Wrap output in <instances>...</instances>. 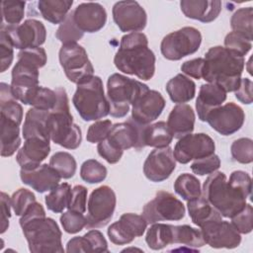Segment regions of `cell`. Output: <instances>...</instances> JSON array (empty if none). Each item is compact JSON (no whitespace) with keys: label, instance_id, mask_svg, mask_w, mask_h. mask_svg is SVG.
<instances>
[{"label":"cell","instance_id":"21","mask_svg":"<svg viewBox=\"0 0 253 253\" xmlns=\"http://www.w3.org/2000/svg\"><path fill=\"white\" fill-rule=\"evenodd\" d=\"M73 19L81 32L92 34L104 28L107 22V12L100 3H81L73 10Z\"/></svg>","mask_w":253,"mask_h":253},{"label":"cell","instance_id":"12","mask_svg":"<svg viewBox=\"0 0 253 253\" xmlns=\"http://www.w3.org/2000/svg\"><path fill=\"white\" fill-rule=\"evenodd\" d=\"M185 213L183 203L166 191H158L142 210V215L149 224L165 220H181Z\"/></svg>","mask_w":253,"mask_h":253},{"label":"cell","instance_id":"15","mask_svg":"<svg viewBox=\"0 0 253 253\" xmlns=\"http://www.w3.org/2000/svg\"><path fill=\"white\" fill-rule=\"evenodd\" d=\"M200 228L206 244L211 248L233 249L241 243V235L237 229L222 218L211 220Z\"/></svg>","mask_w":253,"mask_h":253},{"label":"cell","instance_id":"18","mask_svg":"<svg viewBox=\"0 0 253 253\" xmlns=\"http://www.w3.org/2000/svg\"><path fill=\"white\" fill-rule=\"evenodd\" d=\"M147 224L143 215L126 212L109 226L107 233L111 242L116 245H125L132 242L135 237L142 236Z\"/></svg>","mask_w":253,"mask_h":253},{"label":"cell","instance_id":"50","mask_svg":"<svg viewBox=\"0 0 253 253\" xmlns=\"http://www.w3.org/2000/svg\"><path fill=\"white\" fill-rule=\"evenodd\" d=\"M220 167V159L216 154H211L197 160L191 164V170L199 176L210 175L215 172Z\"/></svg>","mask_w":253,"mask_h":253},{"label":"cell","instance_id":"13","mask_svg":"<svg viewBox=\"0 0 253 253\" xmlns=\"http://www.w3.org/2000/svg\"><path fill=\"white\" fill-rule=\"evenodd\" d=\"M215 144L213 139L207 133H189L179 138L176 143L173 155L176 161L187 164L192 160H197L214 153Z\"/></svg>","mask_w":253,"mask_h":253},{"label":"cell","instance_id":"37","mask_svg":"<svg viewBox=\"0 0 253 253\" xmlns=\"http://www.w3.org/2000/svg\"><path fill=\"white\" fill-rule=\"evenodd\" d=\"M71 187L68 183H61L47 194L44 198V202L47 210L54 213L62 212L63 210L67 209L70 197H71Z\"/></svg>","mask_w":253,"mask_h":253},{"label":"cell","instance_id":"25","mask_svg":"<svg viewBox=\"0 0 253 253\" xmlns=\"http://www.w3.org/2000/svg\"><path fill=\"white\" fill-rule=\"evenodd\" d=\"M180 7L187 18L202 23H211L218 17L221 2L218 0H182Z\"/></svg>","mask_w":253,"mask_h":253},{"label":"cell","instance_id":"8","mask_svg":"<svg viewBox=\"0 0 253 253\" xmlns=\"http://www.w3.org/2000/svg\"><path fill=\"white\" fill-rule=\"evenodd\" d=\"M148 90V86L138 80L119 73L112 74L107 81L110 115L113 118H124L128 113L130 105Z\"/></svg>","mask_w":253,"mask_h":253},{"label":"cell","instance_id":"4","mask_svg":"<svg viewBox=\"0 0 253 253\" xmlns=\"http://www.w3.org/2000/svg\"><path fill=\"white\" fill-rule=\"evenodd\" d=\"M47 61L44 48L23 49L18 53V60L12 69L11 89L14 97L25 105L39 85V69Z\"/></svg>","mask_w":253,"mask_h":253},{"label":"cell","instance_id":"31","mask_svg":"<svg viewBox=\"0 0 253 253\" xmlns=\"http://www.w3.org/2000/svg\"><path fill=\"white\" fill-rule=\"evenodd\" d=\"M1 126V156L9 157L12 156L21 145L20 137V124L0 117Z\"/></svg>","mask_w":253,"mask_h":253},{"label":"cell","instance_id":"9","mask_svg":"<svg viewBox=\"0 0 253 253\" xmlns=\"http://www.w3.org/2000/svg\"><path fill=\"white\" fill-rule=\"evenodd\" d=\"M58 58L67 79L72 83H82L94 75V67L85 48L77 42L62 44Z\"/></svg>","mask_w":253,"mask_h":253},{"label":"cell","instance_id":"1","mask_svg":"<svg viewBox=\"0 0 253 253\" xmlns=\"http://www.w3.org/2000/svg\"><path fill=\"white\" fill-rule=\"evenodd\" d=\"M19 222L31 252H64L59 226L53 218L45 216L42 204L37 201L33 203L21 215Z\"/></svg>","mask_w":253,"mask_h":253},{"label":"cell","instance_id":"52","mask_svg":"<svg viewBox=\"0 0 253 253\" xmlns=\"http://www.w3.org/2000/svg\"><path fill=\"white\" fill-rule=\"evenodd\" d=\"M14 45L4 30L0 29V55H1V72H5L14 59Z\"/></svg>","mask_w":253,"mask_h":253},{"label":"cell","instance_id":"34","mask_svg":"<svg viewBox=\"0 0 253 253\" xmlns=\"http://www.w3.org/2000/svg\"><path fill=\"white\" fill-rule=\"evenodd\" d=\"M145 242L152 250H161L173 244V225L155 222L147 229Z\"/></svg>","mask_w":253,"mask_h":253},{"label":"cell","instance_id":"38","mask_svg":"<svg viewBox=\"0 0 253 253\" xmlns=\"http://www.w3.org/2000/svg\"><path fill=\"white\" fill-rule=\"evenodd\" d=\"M174 191L187 202L202 195L199 179L189 173H183L177 177L174 182Z\"/></svg>","mask_w":253,"mask_h":253},{"label":"cell","instance_id":"57","mask_svg":"<svg viewBox=\"0 0 253 253\" xmlns=\"http://www.w3.org/2000/svg\"><path fill=\"white\" fill-rule=\"evenodd\" d=\"M84 235L89 240L92 252H109L108 242L101 231L91 229Z\"/></svg>","mask_w":253,"mask_h":253},{"label":"cell","instance_id":"35","mask_svg":"<svg viewBox=\"0 0 253 253\" xmlns=\"http://www.w3.org/2000/svg\"><path fill=\"white\" fill-rule=\"evenodd\" d=\"M0 111L1 116L13 120L21 125L23 120V108L17 102L11 89V85L0 83Z\"/></svg>","mask_w":253,"mask_h":253},{"label":"cell","instance_id":"2","mask_svg":"<svg viewBox=\"0 0 253 253\" xmlns=\"http://www.w3.org/2000/svg\"><path fill=\"white\" fill-rule=\"evenodd\" d=\"M155 61L154 52L148 47V40L143 33H129L122 37L114 57L120 71L141 80H150L155 73Z\"/></svg>","mask_w":253,"mask_h":253},{"label":"cell","instance_id":"28","mask_svg":"<svg viewBox=\"0 0 253 253\" xmlns=\"http://www.w3.org/2000/svg\"><path fill=\"white\" fill-rule=\"evenodd\" d=\"M172 140L173 135L165 122L161 121L152 125H141L139 150L145 146L155 148L168 147Z\"/></svg>","mask_w":253,"mask_h":253},{"label":"cell","instance_id":"29","mask_svg":"<svg viewBox=\"0 0 253 253\" xmlns=\"http://www.w3.org/2000/svg\"><path fill=\"white\" fill-rule=\"evenodd\" d=\"M49 111L40 110L32 107L28 110L24 126H23V137L25 139L31 137H40L50 140L48 128H47V119Z\"/></svg>","mask_w":253,"mask_h":253},{"label":"cell","instance_id":"5","mask_svg":"<svg viewBox=\"0 0 253 253\" xmlns=\"http://www.w3.org/2000/svg\"><path fill=\"white\" fill-rule=\"evenodd\" d=\"M55 92L57 94V103L49 111L47 119L50 140L66 149H76L82 141L81 129L73 123L65 89L58 87Z\"/></svg>","mask_w":253,"mask_h":253},{"label":"cell","instance_id":"11","mask_svg":"<svg viewBox=\"0 0 253 253\" xmlns=\"http://www.w3.org/2000/svg\"><path fill=\"white\" fill-rule=\"evenodd\" d=\"M116 204V194L111 187L104 185L93 190L87 204L86 227L93 229L107 225L113 217Z\"/></svg>","mask_w":253,"mask_h":253},{"label":"cell","instance_id":"19","mask_svg":"<svg viewBox=\"0 0 253 253\" xmlns=\"http://www.w3.org/2000/svg\"><path fill=\"white\" fill-rule=\"evenodd\" d=\"M176 168V160L171 147L155 148L152 150L143 163L145 177L154 183L168 179Z\"/></svg>","mask_w":253,"mask_h":253},{"label":"cell","instance_id":"43","mask_svg":"<svg viewBox=\"0 0 253 253\" xmlns=\"http://www.w3.org/2000/svg\"><path fill=\"white\" fill-rule=\"evenodd\" d=\"M107 168L96 159L84 161L80 168V177L89 184H98L103 182L107 177Z\"/></svg>","mask_w":253,"mask_h":253},{"label":"cell","instance_id":"26","mask_svg":"<svg viewBox=\"0 0 253 253\" xmlns=\"http://www.w3.org/2000/svg\"><path fill=\"white\" fill-rule=\"evenodd\" d=\"M195 121L193 108L188 104H178L171 110L166 124L173 137L179 139L193 132Z\"/></svg>","mask_w":253,"mask_h":253},{"label":"cell","instance_id":"39","mask_svg":"<svg viewBox=\"0 0 253 253\" xmlns=\"http://www.w3.org/2000/svg\"><path fill=\"white\" fill-rule=\"evenodd\" d=\"M253 9L252 7L236 10L230 19V26L233 32H237L252 42L253 40Z\"/></svg>","mask_w":253,"mask_h":253},{"label":"cell","instance_id":"22","mask_svg":"<svg viewBox=\"0 0 253 253\" xmlns=\"http://www.w3.org/2000/svg\"><path fill=\"white\" fill-rule=\"evenodd\" d=\"M20 178L24 184L41 194L57 187L61 179L49 164H40L33 168H21Z\"/></svg>","mask_w":253,"mask_h":253},{"label":"cell","instance_id":"36","mask_svg":"<svg viewBox=\"0 0 253 253\" xmlns=\"http://www.w3.org/2000/svg\"><path fill=\"white\" fill-rule=\"evenodd\" d=\"M173 244H182L184 246L200 248L206 245L201 230L188 224L173 225Z\"/></svg>","mask_w":253,"mask_h":253},{"label":"cell","instance_id":"20","mask_svg":"<svg viewBox=\"0 0 253 253\" xmlns=\"http://www.w3.org/2000/svg\"><path fill=\"white\" fill-rule=\"evenodd\" d=\"M166 105L164 97L156 90H148L132 104L131 119L139 125H149L162 114Z\"/></svg>","mask_w":253,"mask_h":253},{"label":"cell","instance_id":"42","mask_svg":"<svg viewBox=\"0 0 253 253\" xmlns=\"http://www.w3.org/2000/svg\"><path fill=\"white\" fill-rule=\"evenodd\" d=\"M84 36V33L81 32L76 26L73 19V11L69 12L66 19L59 25L55 37L56 39L62 42V44L77 42V41L81 40Z\"/></svg>","mask_w":253,"mask_h":253},{"label":"cell","instance_id":"55","mask_svg":"<svg viewBox=\"0 0 253 253\" xmlns=\"http://www.w3.org/2000/svg\"><path fill=\"white\" fill-rule=\"evenodd\" d=\"M97 150H98L99 155L101 157H103L110 164L118 163L121 160V158L123 156V153H124L123 150L114 146L108 140L107 137L105 139L101 140L100 142H98Z\"/></svg>","mask_w":253,"mask_h":253},{"label":"cell","instance_id":"51","mask_svg":"<svg viewBox=\"0 0 253 253\" xmlns=\"http://www.w3.org/2000/svg\"><path fill=\"white\" fill-rule=\"evenodd\" d=\"M112 126L113 124L110 120H102L95 122L89 126L87 130V141H89L90 143H96L105 139L108 136L112 128Z\"/></svg>","mask_w":253,"mask_h":253},{"label":"cell","instance_id":"16","mask_svg":"<svg viewBox=\"0 0 253 253\" xmlns=\"http://www.w3.org/2000/svg\"><path fill=\"white\" fill-rule=\"evenodd\" d=\"M244 121L245 114L243 109L233 102L213 109L206 120L211 128L224 136L238 131L243 126Z\"/></svg>","mask_w":253,"mask_h":253},{"label":"cell","instance_id":"54","mask_svg":"<svg viewBox=\"0 0 253 253\" xmlns=\"http://www.w3.org/2000/svg\"><path fill=\"white\" fill-rule=\"evenodd\" d=\"M87 189L82 185H76L72 188L71 197L67 209L77 212L84 213L87 208Z\"/></svg>","mask_w":253,"mask_h":253},{"label":"cell","instance_id":"47","mask_svg":"<svg viewBox=\"0 0 253 253\" xmlns=\"http://www.w3.org/2000/svg\"><path fill=\"white\" fill-rule=\"evenodd\" d=\"M60 223L63 227V230L67 233L74 234L81 231L86 227V216L74 211H67L60 215Z\"/></svg>","mask_w":253,"mask_h":253},{"label":"cell","instance_id":"23","mask_svg":"<svg viewBox=\"0 0 253 253\" xmlns=\"http://www.w3.org/2000/svg\"><path fill=\"white\" fill-rule=\"evenodd\" d=\"M140 126L141 125L135 123L131 118H129L125 123L113 125L107 138L114 146L123 151L131 147L138 151Z\"/></svg>","mask_w":253,"mask_h":253},{"label":"cell","instance_id":"44","mask_svg":"<svg viewBox=\"0 0 253 253\" xmlns=\"http://www.w3.org/2000/svg\"><path fill=\"white\" fill-rule=\"evenodd\" d=\"M57 103V94L55 90L39 86L30 98L29 105L34 108L45 111H51Z\"/></svg>","mask_w":253,"mask_h":253},{"label":"cell","instance_id":"7","mask_svg":"<svg viewBox=\"0 0 253 253\" xmlns=\"http://www.w3.org/2000/svg\"><path fill=\"white\" fill-rule=\"evenodd\" d=\"M72 103L85 122L99 121L110 115V104L104 93L103 81L99 76L93 75L88 80L77 84Z\"/></svg>","mask_w":253,"mask_h":253},{"label":"cell","instance_id":"24","mask_svg":"<svg viewBox=\"0 0 253 253\" xmlns=\"http://www.w3.org/2000/svg\"><path fill=\"white\" fill-rule=\"evenodd\" d=\"M49 141L40 137L25 139L24 145L16 155V161L21 168H33L40 165L50 152Z\"/></svg>","mask_w":253,"mask_h":253},{"label":"cell","instance_id":"45","mask_svg":"<svg viewBox=\"0 0 253 253\" xmlns=\"http://www.w3.org/2000/svg\"><path fill=\"white\" fill-rule=\"evenodd\" d=\"M232 158L241 163L249 164L253 161V140L248 137H241L234 140L230 146Z\"/></svg>","mask_w":253,"mask_h":253},{"label":"cell","instance_id":"41","mask_svg":"<svg viewBox=\"0 0 253 253\" xmlns=\"http://www.w3.org/2000/svg\"><path fill=\"white\" fill-rule=\"evenodd\" d=\"M25 1H2L1 3V15L3 26H16L20 25L24 19L25 14Z\"/></svg>","mask_w":253,"mask_h":253},{"label":"cell","instance_id":"49","mask_svg":"<svg viewBox=\"0 0 253 253\" xmlns=\"http://www.w3.org/2000/svg\"><path fill=\"white\" fill-rule=\"evenodd\" d=\"M231 218V224L237 229L239 233L248 234L252 231L253 225V209L250 204H246L245 207Z\"/></svg>","mask_w":253,"mask_h":253},{"label":"cell","instance_id":"48","mask_svg":"<svg viewBox=\"0 0 253 253\" xmlns=\"http://www.w3.org/2000/svg\"><path fill=\"white\" fill-rule=\"evenodd\" d=\"M36 202L35 194L25 188H21L13 193L11 197V205L16 215L21 216L27 209Z\"/></svg>","mask_w":253,"mask_h":253},{"label":"cell","instance_id":"3","mask_svg":"<svg viewBox=\"0 0 253 253\" xmlns=\"http://www.w3.org/2000/svg\"><path fill=\"white\" fill-rule=\"evenodd\" d=\"M203 79L215 84L227 92H235L239 87L245 59L231 50L215 45L205 54Z\"/></svg>","mask_w":253,"mask_h":253},{"label":"cell","instance_id":"32","mask_svg":"<svg viewBox=\"0 0 253 253\" xmlns=\"http://www.w3.org/2000/svg\"><path fill=\"white\" fill-rule=\"evenodd\" d=\"M187 208L192 222L199 227L211 220L221 218L220 213L202 195L188 201Z\"/></svg>","mask_w":253,"mask_h":253},{"label":"cell","instance_id":"40","mask_svg":"<svg viewBox=\"0 0 253 253\" xmlns=\"http://www.w3.org/2000/svg\"><path fill=\"white\" fill-rule=\"evenodd\" d=\"M49 165L63 179L72 178L77 169L75 158L65 151L55 152L49 159Z\"/></svg>","mask_w":253,"mask_h":253},{"label":"cell","instance_id":"59","mask_svg":"<svg viewBox=\"0 0 253 253\" xmlns=\"http://www.w3.org/2000/svg\"><path fill=\"white\" fill-rule=\"evenodd\" d=\"M66 252L68 253H79V252H92L89 240L85 235L75 236L71 238L66 244Z\"/></svg>","mask_w":253,"mask_h":253},{"label":"cell","instance_id":"60","mask_svg":"<svg viewBox=\"0 0 253 253\" xmlns=\"http://www.w3.org/2000/svg\"><path fill=\"white\" fill-rule=\"evenodd\" d=\"M11 198L4 192H1V233H4L9 227V219L11 217Z\"/></svg>","mask_w":253,"mask_h":253},{"label":"cell","instance_id":"53","mask_svg":"<svg viewBox=\"0 0 253 253\" xmlns=\"http://www.w3.org/2000/svg\"><path fill=\"white\" fill-rule=\"evenodd\" d=\"M228 183L233 186L235 189H237L240 193H242L246 198H249L252 191V181L251 177L248 173L236 170L233 171L230 174L229 180H227Z\"/></svg>","mask_w":253,"mask_h":253},{"label":"cell","instance_id":"33","mask_svg":"<svg viewBox=\"0 0 253 253\" xmlns=\"http://www.w3.org/2000/svg\"><path fill=\"white\" fill-rule=\"evenodd\" d=\"M72 4V0H40L38 9L44 20L60 25L69 14Z\"/></svg>","mask_w":253,"mask_h":253},{"label":"cell","instance_id":"56","mask_svg":"<svg viewBox=\"0 0 253 253\" xmlns=\"http://www.w3.org/2000/svg\"><path fill=\"white\" fill-rule=\"evenodd\" d=\"M204 64H205V59L202 57L187 60L181 65V71L186 75L199 80L203 77Z\"/></svg>","mask_w":253,"mask_h":253},{"label":"cell","instance_id":"27","mask_svg":"<svg viewBox=\"0 0 253 253\" xmlns=\"http://www.w3.org/2000/svg\"><path fill=\"white\" fill-rule=\"evenodd\" d=\"M225 100L226 92L217 85L211 83L201 85L199 95L196 100V110L199 120L206 122L210 112L221 106Z\"/></svg>","mask_w":253,"mask_h":253},{"label":"cell","instance_id":"17","mask_svg":"<svg viewBox=\"0 0 253 253\" xmlns=\"http://www.w3.org/2000/svg\"><path fill=\"white\" fill-rule=\"evenodd\" d=\"M112 13L115 24L124 33L140 32L146 27V12L136 1L126 0L116 2Z\"/></svg>","mask_w":253,"mask_h":253},{"label":"cell","instance_id":"10","mask_svg":"<svg viewBox=\"0 0 253 253\" xmlns=\"http://www.w3.org/2000/svg\"><path fill=\"white\" fill-rule=\"evenodd\" d=\"M201 43L200 31L194 27H184L166 35L161 42L160 50L164 58L176 61L198 51Z\"/></svg>","mask_w":253,"mask_h":253},{"label":"cell","instance_id":"14","mask_svg":"<svg viewBox=\"0 0 253 253\" xmlns=\"http://www.w3.org/2000/svg\"><path fill=\"white\" fill-rule=\"evenodd\" d=\"M0 29L6 32L14 47L21 50L40 47L46 39L44 25L35 19H28L16 26L1 25Z\"/></svg>","mask_w":253,"mask_h":253},{"label":"cell","instance_id":"46","mask_svg":"<svg viewBox=\"0 0 253 253\" xmlns=\"http://www.w3.org/2000/svg\"><path fill=\"white\" fill-rule=\"evenodd\" d=\"M224 46L232 52L244 57V55L250 51L252 43L251 41H249L243 35L232 31L225 36Z\"/></svg>","mask_w":253,"mask_h":253},{"label":"cell","instance_id":"30","mask_svg":"<svg viewBox=\"0 0 253 253\" xmlns=\"http://www.w3.org/2000/svg\"><path fill=\"white\" fill-rule=\"evenodd\" d=\"M166 92L172 102L184 104L194 99L196 95V84L186 75L179 73L167 82Z\"/></svg>","mask_w":253,"mask_h":253},{"label":"cell","instance_id":"6","mask_svg":"<svg viewBox=\"0 0 253 253\" xmlns=\"http://www.w3.org/2000/svg\"><path fill=\"white\" fill-rule=\"evenodd\" d=\"M202 196L224 217H232L246 205L247 198L231 186L223 172L215 171L206 179Z\"/></svg>","mask_w":253,"mask_h":253},{"label":"cell","instance_id":"58","mask_svg":"<svg viewBox=\"0 0 253 253\" xmlns=\"http://www.w3.org/2000/svg\"><path fill=\"white\" fill-rule=\"evenodd\" d=\"M252 87L253 83L248 78H241L239 87L234 92L236 99L242 104L249 105L252 103Z\"/></svg>","mask_w":253,"mask_h":253}]
</instances>
